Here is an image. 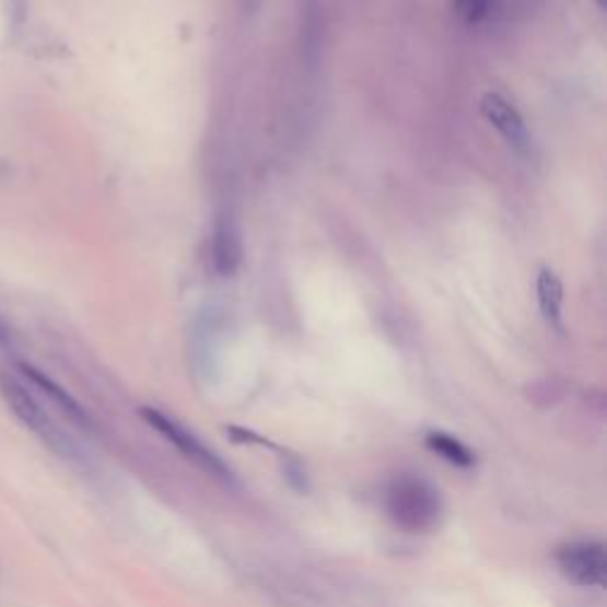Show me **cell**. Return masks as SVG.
I'll list each match as a JSON object with an SVG mask.
<instances>
[{
  "instance_id": "13",
  "label": "cell",
  "mask_w": 607,
  "mask_h": 607,
  "mask_svg": "<svg viewBox=\"0 0 607 607\" xmlns=\"http://www.w3.org/2000/svg\"><path fill=\"white\" fill-rule=\"evenodd\" d=\"M596 5H598V10H605V8H607L605 0H596Z\"/></svg>"
},
{
  "instance_id": "9",
  "label": "cell",
  "mask_w": 607,
  "mask_h": 607,
  "mask_svg": "<svg viewBox=\"0 0 607 607\" xmlns=\"http://www.w3.org/2000/svg\"><path fill=\"white\" fill-rule=\"evenodd\" d=\"M425 446L432 451L434 456H440L442 460L456 465V468H463V470L472 468V465L477 463L475 451L465 442H460L458 436L448 434V432H440V430L428 432L425 434Z\"/></svg>"
},
{
  "instance_id": "3",
  "label": "cell",
  "mask_w": 607,
  "mask_h": 607,
  "mask_svg": "<svg viewBox=\"0 0 607 607\" xmlns=\"http://www.w3.org/2000/svg\"><path fill=\"white\" fill-rule=\"evenodd\" d=\"M556 564L570 584L600 588L607 576V556L603 541H572L556 550Z\"/></svg>"
},
{
  "instance_id": "11",
  "label": "cell",
  "mask_w": 607,
  "mask_h": 607,
  "mask_svg": "<svg viewBox=\"0 0 607 607\" xmlns=\"http://www.w3.org/2000/svg\"><path fill=\"white\" fill-rule=\"evenodd\" d=\"M10 342H12V332L8 328V323L0 318V347H10Z\"/></svg>"
},
{
  "instance_id": "12",
  "label": "cell",
  "mask_w": 607,
  "mask_h": 607,
  "mask_svg": "<svg viewBox=\"0 0 607 607\" xmlns=\"http://www.w3.org/2000/svg\"><path fill=\"white\" fill-rule=\"evenodd\" d=\"M245 5H249V8H257V5H259V0H245Z\"/></svg>"
},
{
  "instance_id": "2",
  "label": "cell",
  "mask_w": 607,
  "mask_h": 607,
  "mask_svg": "<svg viewBox=\"0 0 607 607\" xmlns=\"http://www.w3.org/2000/svg\"><path fill=\"white\" fill-rule=\"evenodd\" d=\"M138 413L154 432L162 434L172 446H176V451H180L183 458H188L190 463L197 465V468L205 470L211 477L221 479V482H233V472L229 465L221 460V456H217L214 451L205 446L200 442V436H195L188 428H183L176 418L166 416L164 411H160V408H152V406H143Z\"/></svg>"
},
{
  "instance_id": "10",
  "label": "cell",
  "mask_w": 607,
  "mask_h": 607,
  "mask_svg": "<svg viewBox=\"0 0 607 607\" xmlns=\"http://www.w3.org/2000/svg\"><path fill=\"white\" fill-rule=\"evenodd\" d=\"M454 15L465 26H477L482 24L493 8V0H451Z\"/></svg>"
},
{
  "instance_id": "5",
  "label": "cell",
  "mask_w": 607,
  "mask_h": 607,
  "mask_svg": "<svg viewBox=\"0 0 607 607\" xmlns=\"http://www.w3.org/2000/svg\"><path fill=\"white\" fill-rule=\"evenodd\" d=\"M479 112H482V117L505 138L507 145L517 150H525L529 145V129L525 124V117L520 115V109L507 101V97L489 91L482 95V101H479Z\"/></svg>"
},
{
  "instance_id": "7",
  "label": "cell",
  "mask_w": 607,
  "mask_h": 607,
  "mask_svg": "<svg viewBox=\"0 0 607 607\" xmlns=\"http://www.w3.org/2000/svg\"><path fill=\"white\" fill-rule=\"evenodd\" d=\"M534 292H536V304H539V312H541L544 320L548 323V328L562 332L564 330V323H562V302H564L562 280L556 276V271H550V268H541V271L536 273Z\"/></svg>"
},
{
  "instance_id": "8",
  "label": "cell",
  "mask_w": 607,
  "mask_h": 607,
  "mask_svg": "<svg viewBox=\"0 0 607 607\" xmlns=\"http://www.w3.org/2000/svg\"><path fill=\"white\" fill-rule=\"evenodd\" d=\"M17 369L26 380H30L34 387L44 392L46 397L60 408V411H65L74 422H79V425H89V413L83 411V406L72 397V394L55 383L52 377H48L46 373H40L38 369H34V365H30V363H17Z\"/></svg>"
},
{
  "instance_id": "4",
  "label": "cell",
  "mask_w": 607,
  "mask_h": 607,
  "mask_svg": "<svg viewBox=\"0 0 607 607\" xmlns=\"http://www.w3.org/2000/svg\"><path fill=\"white\" fill-rule=\"evenodd\" d=\"M0 394H3L5 404L10 406V411L17 416L22 425L34 430L40 434V440H46L52 448L62 451L67 454V436L52 425V420L44 411V406L36 401L34 394L30 392L24 383H20L17 377H12L8 373H0Z\"/></svg>"
},
{
  "instance_id": "1",
  "label": "cell",
  "mask_w": 607,
  "mask_h": 607,
  "mask_svg": "<svg viewBox=\"0 0 607 607\" xmlns=\"http://www.w3.org/2000/svg\"><path fill=\"white\" fill-rule=\"evenodd\" d=\"M385 515L397 529L406 534H430L440 527L444 501L430 479L401 472L385 487Z\"/></svg>"
},
{
  "instance_id": "6",
  "label": "cell",
  "mask_w": 607,
  "mask_h": 607,
  "mask_svg": "<svg viewBox=\"0 0 607 607\" xmlns=\"http://www.w3.org/2000/svg\"><path fill=\"white\" fill-rule=\"evenodd\" d=\"M211 257H214V268L221 276H233L243 259V240H240V231L231 217H221L214 225Z\"/></svg>"
}]
</instances>
